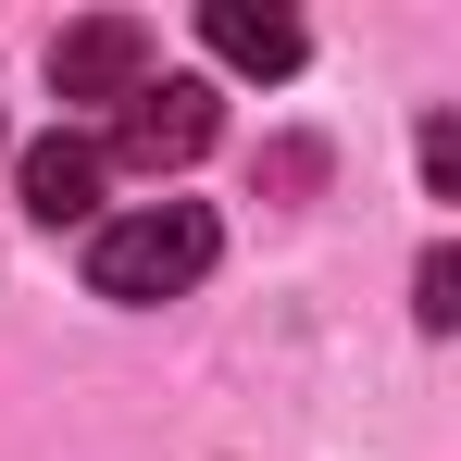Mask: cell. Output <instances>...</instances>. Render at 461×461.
<instances>
[{
  "instance_id": "obj_1",
  "label": "cell",
  "mask_w": 461,
  "mask_h": 461,
  "mask_svg": "<svg viewBox=\"0 0 461 461\" xmlns=\"http://www.w3.org/2000/svg\"><path fill=\"white\" fill-rule=\"evenodd\" d=\"M212 249H225V225L200 200H138V212H113V225L87 237V287L125 300V312H150V300H187L212 275Z\"/></svg>"
},
{
  "instance_id": "obj_2",
  "label": "cell",
  "mask_w": 461,
  "mask_h": 461,
  "mask_svg": "<svg viewBox=\"0 0 461 461\" xmlns=\"http://www.w3.org/2000/svg\"><path fill=\"white\" fill-rule=\"evenodd\" d=\"M212 125H225V100H212V76H150L125 113H113V150L100 162H138V175H175V162L212 150Z\"/></svg>"
},
{
  "instance_id": "obj_3",
  "label": "cell",
  "mask_w": 461,
  "mask_h": 461,
  "mask_svg": "<svg viewBox=\"0 0 461 461\" xmlns=\"http://www.w3.org/2000/svg\"><path fill=\"white\" fill-rule=\"evenodd\" d=\"M50 87L125 113V100L150 87V25H138V13H87V25H63V38H50Z\"/></svg>"
},
{
  "instance_id": "obj_4",
  "label": "cell",
  "mask_w": 461,
  "mask_h": 461,
  "mask_svg": "<svg viewBox=\"0 0 461 461\" xmlns=\"http://www.w3.org/2000/svg\"><path fill=\"white\" fill-rule=\"evenodd\" d=\"M200 38H212V63H237V76H300V13H275V0H212L200 13Z\"/></svg>"
},
{
  "instance_id": "obj_5",
  "label": "cell",
  "mask_w": 461,
  "mask_h": 461,
  "mask_svg": "<svg viewBox=\"0 0 461 461\" xmlns=\"http://www.w3.org/2000/svg\"><path fill=\"white\" fill-rule=\"evenodd\" d=\"M100 175H113L100 138H38V150H25V212H38V225H87V212H100Z\"/></svg>"
},
{
  "instance_id": "obj_6",
  "label": "cell",
  "mask_w": 461,
  "mask_h": 461,
  "mask_svg": "<svg viewBox=\"0 0 461 461\" xmlns=\"http://www.w3.org/2000/svg\"><path fill=\"white\" fill-rule=\"evenodd\" d=\"M411 312H424L437 337L461 324V262H449V249H424V275H411Z\"/></svg>"
},
{
  "instance_id": "obj_7",
  "label": "cell",
  "mask_w": 461,
  "mask_h": 461,
  "mask_svg": "<svg viewBox=\"0 0 461 461\" xmlns=\"http://www.w3.org/2000/svg\"><path fill=\"white\" fill-rule=\"evenodd\" d=\"M424 187H437V200H449V187H461V125H449V113L424 125Z\"/></svg>"
}]
</instances>
